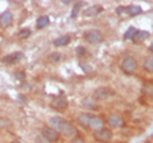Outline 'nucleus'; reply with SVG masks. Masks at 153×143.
Listing matches in <instances>:
<instances>
[{
    "label": "nucleus",
    "instance_id": "7ed1b4c3",
    "mask_svg": "<svg viewBox=\"0 0 153 143\" xmlns=\"http://www.w3.org/2000/svg\"><path fill=\"white\" fill-rule=\"evenodd\" d=\"M115 95H116V91L114 88L108 87V86H102V87H98L94 89L92 97L97 102H100V101H106V100L112 98Z\"/></svg>",
    "mask_w": 153,
    "mask_h": 143
},
{
    "label": "nucleus",
    "instance_id": "bb28decb",
    "mask_svg": "<svg viewBox=\"0 0 153 143\" xmlns=\"http://www.w3.org/2000/svg\"><path fill=\"white\" fill-rule=\"evenodd\" d=\"M35 142H36V143H52V142H50V141H47L46 138H44L41 134H38V136L35 138Z\"/></svg>",
    "mask_w": 153,
    "mask_h": 143
},
{
    "label": "nucleus",
    "instance_id": "2eb2a0df",
    "mask_svg": "<svg viewBox=\"0 0 153 143\" xmlns=\"http://www.w3.org/2000/svg\"><path fill=\"white\" fill-rule=\"evenodd\" d=\"M91 114L89 111H83L80 112L78 116H76V123H78V125H80L84 129H88V125H89V119H91Z\"/></svg>",
    "mask_w": 153,
    "mask_h": 143
},
{
    "label": "nucleus",
    "instance_id": "6e6552de",
    "mask_svg": "<svg viewBox=\"0 0 153 143\" xmlns=\"http://www.w3.org/2000/svg\"><path fill=\"white\" fill-rule=\"evenodd\" d=\"M40 134L44 138H46L47 141L52 142V143H57L59 139H60V134L54 129V128H51L50 125H44L42 127Z\"/></svg>",
    "mask_w": 153,
    "mask_h": 143
},
{
    "label": "nucleus",
    "instance_id": "0eeeda50",
    "mask_svg": "<svg viewBox=\"0 0 153 143\" xmlns=\"http://www.w3.org/2000/svg\"><path fill=\"white\" fill-rule=\"evenodd\" d=\"M115 12H116V14H119V16H120V14H126V16H129V17H137V16H139V14L143 13V9L139 5L130 4V5L117 7L116 9H115Z\"/></svg>",
    "mask_w": 153,
    "mask_h": 143
},
{
    "label": "nucleus",
    "instance_id": "4468645a",
    "mask_svg": "<svg viewBox=\"0 0 153 143\" xmlns=\"http://www.w3.org/2000/svg\"><path fill=\"white\" fill-rule=\"evenodd\" d=\"M51 106L54 107L55 110H65V109L69 106V102L64 96H57L56 98H54L51 101Z\"/></svg>",
    "mask_w": 153,
    "mask_h": 143
},
{
    "label": "nucleus",
    "instance_id": "f03ea898",
    "mask_svg": "<svg viewBox=\"0 0 153 143\" xmlns=\"http://www.w3.org/2000/svg\"><path fill=\"white\" fill-rule=\"evenodd\" d=\"M120 69L124 74L133 75L138 70V60L134 55H125L120 61Z\"/></svg>",
    "mask_w": 153,
    "mask_h": 143
},
{
    "label": "nucleus",
    "instance_id": "ddd939ff",
    "mask_svg": "<svg viewBox=\"0 0 153 143\" xmlns=\"http://www.w3.org/2000/svg\"><path fill=\"white\" fill-rule=\"evenodd\" d=\"M149 37H151V33L148 31H146V30H138L135 32V35H134L131 42H133V44H135V45H140L144 41H147Z\"/></svg>",
    "mask_w": 153,
    "mask_h": 143
},
{
    "label": "nucleus",
    "instance_id": "2f4dec72",
    "mask_svg": "<svg viewBox=\"0 0 153 143\" xmlns=\"http://www.w3.org/2000/svg\"><path fill=\"white\" fill-rule=\"evenodd\" d=\"M10 143H22L21 141H18V139H14V141H12Z\"/></svg>",
    "mask_w": 153,
    "mask_h": 143
},
{
    "label": "nucleus",
    "instance_id": "393cba45",
    "mask_svg": "<svg viewBox=\"0 0 153 143\" xmlns=\"http://www.w3.org/2000/svg\"><path fill=\"white\" fill-rule=\"evenodd\" d=\"M47 59H49L50 63H59V61L61 60V54H60V52H57V51L51 52Z\"/></svg>",
    "mask_w": 153,
    "mask_h": 143
},
{
    "label": "nucleus",
    "instance_id": "f3484780",
    "mask_svg": "<svg viewBox=\"0 0 153 143\" xmlns=\"http://www.w3.org/2000/svg\"><path fill=\"white\" fill-rule=\"evenodd\" d=\"M142 68L146 73H153V55H147L144 59H143V63H142Z\"/></svg>",
    "mask_w": 153,
    "mask_h": 143
},
{
    "label": "nucleus",
    "instance_id": "9b49d317",
    "mask_svg": "<svg viewBox=\"0 0 153 143\" xmlns=\"http://www.w3.org/2000/svg\"><path fill=\"white\" fill-rule=\"evenodd\" d=\"M103 10H105V8L102 5H100V4H94V5H89V7H87L84 9L83 16L85 18H93V17L100 16Z\"/></svg>",
    "mask_w": 153,
    "mask_h": 143
},
{
    "label": "nucleus",
    "instance_id": "423d86ee",
    "mask_svg": "<svg viewBox=\"0 0 153 143\" xmlns=\"http://www.w3.org/2000/svg\"><path fill=\"white\" fill-rule=\"evenodd\" d=\"M93 138H94V141L98 143H110L114 138V132L111 128L103 127L101 129L93 132Z\"/></svg>",
    "mask_w": 153,
    "mask_h": 143
},
{
    "label": "nucleus",
    "instance_id": "6ab92c4d",
    "mask_svg": "<svg viewBox=\"0 0 153 143\" xmlns=\"http://www.w3.org/2000/svg\"><path fill=\"white\" fill-rule=\"evenodd\" d=\"M50 25V17L49 16H40L36 21V28L37 30H44Z\"/></svg>",
    "mask_w": 153,
    "mask_h": 143
},
{
    "label": "nucleus",
    "instance_id": "a878e982",
    "mask_svg": "<svg viewBox=\"0 0 153 143\" xmlns=\"http://www.w3.org/2000/svg\"><path fill=\"white\" fill-rule=\"evenodd\" d=\"M12 127V123L9 119L7 118H0V130H4V129H8V128Z\"/></svg>",
    "mask_w": 153,
    "mask_h": 143
},
{
    "label": "nucleus",
    "instance_id": "7c9ffc66",
    "mask_svg": "<svg viewBox=\"0 0 153 143\" xmlns=\"http://www.w3.org/2000/svg\"><path fill=\"white\" fill-rule=\"evenodd\" d=\"M70 3H71V0H63V4H66V5L70 4Z\"/></svg>",
    "mask_w": 153,
    "mask_h": 143
},
{
    "label": "nucleus",
    "instance_id": "a211bd4d",
    "mask_svg": "<svg viewBox=\"0 0 153 143\" xmlns=\"http://www.w3.org/2000/svg\"><path fill=\"white\" fill-rule=\"evenodd\" d=\"M82 106L87 109V111L88 110H97L98 109L97 101H96L93 97H84L82 100Z\"/></svg>",
    "mask_w": 153,
    "mask_h": 143
},
{
    "label": "nucleus",
    "instance_id": "c756f323",
    "mask_svg": "<svg viewBox=\"0 0 153 143\" xmlns=\"http://www.w3.org/2000/svg\"><path fill=\"white\" fill-rule=\"evenodd\" d=\"M148 49H149V52H151V54L153 55V42H152V44L149 45V47H148Z\"/></svg>",
    "mask_w": 153,
    "mask_h": 143
},
{
    "label": "nucleus",
    "instance_id": "cd10ccee",
    "mask_svg": "<svg viewBox=\"0 0 153 143\" xmlns=\"http://www.w3.org/2000/svg\"><path fill=\"white\" fill-rule=\"evenodd\" d=\"M70 143H87V142L84 141V138H83V137L76 136V137H74V138H71Z\"/></svg>",
    "mask_w": 153,
    "mask_h": 143
},
{
    "label": "nucleus",
    "instance_id": "f8f14e48",
    "mask_svg": "<svg viewBox=\"0 0 153 143\" xmlns=\"http://www.w3.org/2000/svg\"><path fill=\"white\" fill-rule=\"evenodd\" d=\"M13 21H14V16L10 10H5L0 14V28H9L13 25Z\"/></svg>",
    "mask_w": 153,
    "mask_h": 143
},
{
    "label": "nucleus",
    "instance_id": "b1692460",
    "mask_svg": "<svg viewBox=\"0 0 153 143\" xmlns=\"http://www.w3.org/2000/svg\"><path fill=\"white\" fill-rule=\"evenodd\" d=\"M83 5H84L83 1H78L76 4H74L73 10H71V14H70V18H73V19H74V18H75L76 16H78V14H79L80 9H82V7H83Z\"/></svg>",
    "mask_w": 153,
    "mask_h": 143
},
{
    "label": "nucleus",
    "instance_id": "f257e3e1",
    "mask_svg": "<svg viewBox=\"0 0 153 143\" xmlns=\"http://www.w3.org/2000/svg\"><path fill=\"white\" fill-rule=\"evenodd\" d=\"M49 125L51 128H54L60 136H63L65 138H74L76 136H79L78 129H76L74 124H71L69 120H66V119L61 116H57V115L51 116L49 119Z\"/></svg>",
    "mask_w": 153,
    "mask_h": 143
},
{
    "label": "nucleus",
    "instance_id": "9d476101",
    "mask_svg": "<svg viewBox=\"0 0 153 143\" xmlns=\"http://www.w3.org/2000/svg\"><path fill=\"white\" fill-rule=\"evenodd\" d=\"M105 124H106V120H105L101 115H93L92 114V115H91V119H89L88 129L96 132V130L101 129V128H103V127H106Z\"/></svg>",
    "mask_w": 153,
    "mask_h": 143
},
{
    "label": "nucleus",
    "instance_id": "1a4fd4ad",
    "mask_svg": "<svg viewBox=\"0 0 153 143\" xmlns=\"http://www.w3.org/2000/svg\"><path fill=\"white\" fill-rule=\"evenodd\" d=\"M23 58H25V55H23L22 51H14V52H10V54L4 56L1 61H3V64H5V65H13V64L19 63Z\"/></svg>",
    "mask_w": 153,
    "mask_h": 143
},
{
    "label": "nucleus",
    "instance_id": "4be33fe9",
    "mask_svg": "<svg viewBox=\"0 0 153 143\" xmlns=\"http://www.w3.org/2000/svg\"><path fill=\"white\" fill-rule=\"evenodd\" d=\"M32 35V31H31V28H28V27H26V28H21L19 30V32H18V37L19 39H22V40H26V39H28Z\"/></svg>",
    "mask_w": 153,
    "mask_h": 143
},
{
    "label": "nucleus",
    "instance_id": "20e7f679",
    "mask_svg": "<svg viewBox=\"0 0 153 143\" xmlns=\"http://www.w3.org/2000/svg\"><path fill=\"white\" fill-rule=\"evenodd\" d=\"M105 120H106L107 127L111 128V129H121V128H125L126 125L125 119L117 112H110Z\"/></svg>",
    "mask_w": 153,
    "mask_h": 143
},
{
    "label": "nucleus",
    "instance_id": "dca6fc26",
    "mask_svg": "<svg viewBox=\"0 0 153 143\" xmlns=\"http://www.w3.org/2000/svg\"><path fill=\"white\" fill-rule=\"evenodd\" d=\"M71 42V37L70 35H63V36H59L57 39L54 40V46L55 47H64V46H68Z\"/></svg>",
    "mask_w": 153,
    "mask_h": 143
},
{
    "label": "nucleus",
    "instance_id": "39448f33",
    "mask_svg": "<svg viewBox=\"0 0 153 143\" xmlns=\"http://www.w3.org/2000/svg\"><path fill=\"white\" fill-rule=\"evenodd\" d=\"M83 39L85 42H88L91 45H98L105 41V36L100 30L93 28V30H87L83 33Z\"/></svg>",
    "mask_w": 153,
    "mask_h": 143
},
{
    "label": "nucleus",
    "instance_id": "412c9836",
    "mask_svg": "<svg viewBox=\"0 0 153 143\" xmlns=\"http://www.w3.org/2000/svg\"><path fill=\"white\" fill-rule=\"evenodd\" d=\"M137 31H138V28H135V27H129L128 30L125 31V33H124V36H123L124 41H131Z\"/></svg>",
    "mask_w": 153,
    "mask_h": 143
},
{
    "label": "nucleus",
    "instance_id": "aec40b11",
    "mask_svg": "<svg viewBox=\"0 0 153 143\" xmlns=\"http://www.w3.org/2000/svg\"><path fill=\"white\" fill-rule=\"evenodd\" d=\"M142 93L143 96H146L148 98L153 97V82H144L142 86Z\"/></svg>",
    "mask_w": 153,
    "mask_h": 143
},
{
    "label": "nucleus",
    "instance_id": "c85d7f7f",
    "mask_svg": "<svg viewBox=\"0 0 153 143\" xmlns=\"http://www.w3.org/2000/svg\"><path fill=\"white\" fill-rule=\"evenodd\" d=\"M25 77H26V73H25V72H16V74H14V78L19 79V80L23 79Z\"/></svg>",
    "mask_w": 153,
    "mask_h": 143
},
{
    "label": "nucleus",
    "instance_id": "5701e85b",
    "mask_svg": "<svg viewBox=\"0 0 153 143\" xmlns=\"http://www.w3.org/2000/svg\"><path fill=\"white\" fill-rule=\"evenodd\" d=\"M75 54L78 58H85V56L88 55V50H87V47L85 46H76V49H75Z\"/></svg>",
    "mask_w": 153,
    "mask_h": 143
}]
</instances>
